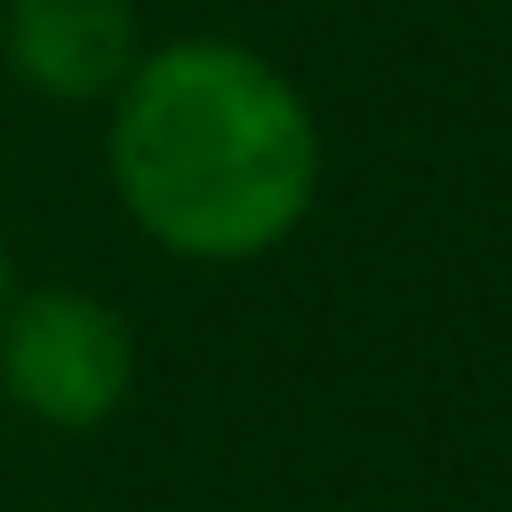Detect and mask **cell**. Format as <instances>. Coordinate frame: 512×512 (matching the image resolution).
I'll list each match as a JSON object with an SVG mask.
<instances>
[{"mask_svg": "<svg viewBox=\"0 0 512 512\" xmlns=\"http://www.w3.org/2000/svg\"><path fill=\"white\" fill-rule=\"evenodd\" d=\"M0 56L32 96L96 104L120 96L144 56V32L128 0H0Z\"/></svg>", "mask_w": 512, "mask_h": 512, "instance_id": "obj_3", "label": "cell"}, {"mask_svg": "<svg viewBox=\"0 0 512 512\" xmlns=\"http://www.w3.org/2000/svg\"><path fill=\"white\" fill-rule=\"evenodd\" d=\"M112 192L176 256L240 264L288 240L320 184V136L288 72L240 40H168L112 96Z\"/></svg>", "mask_w": 512, "mask_h": 512, "instance_id": "obj_1", "label": "cell"}, {"mask_svg": "<svg viewBox=\"0 0 512 512\" xmlns=\"http://www.w3.org/2000/svg\"><path fill=\"white\" fill-rule=\"evenodd\" d=\"M0 384L56 432H96L136 384L128 320L88 288H32L0 312Z\"/></svg>", "mask_w": 512, "mask_h": 512, "instance_id": "obj_2", "label": "cell"}, {"mask_svg": "<svg viewBox=\"0 0 512 512\" xmlns=\"http://www.w3.org/2000/svg\"><path fill=\"white\" fill-rule=\"evenodd\" d=\"M0 312H8V248H0Z\"/></svg>", "mask_w": 512, "mask_h": 512, "instance_id": "obj_4", "label": "cell"}]
</instances>
